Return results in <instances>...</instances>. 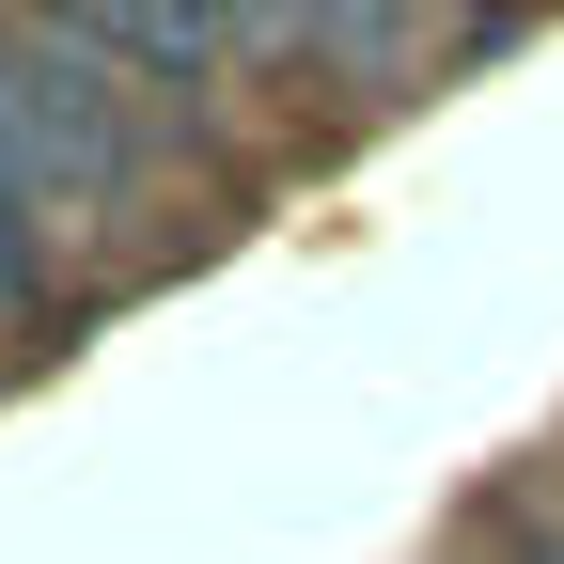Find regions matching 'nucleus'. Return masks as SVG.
Wrapping results in <instances>:
<instances>
[{"label":"nucleus","mask_w":564,"mask_h":564,"mask_svg":"<svg viewBox=\"0 0 564 564\" xmlns=\"http://www.w3.org/2000/svg\"><path fill=\"white\" fill-rule=\"evenodd\" d=\"M0 141H17L47 220L126 204V110H110V63L79 32H0Z\"/></svg>","instance_id":"f257e3e1"},{"label":"nucleus","mask_w":564,"mask_h":564,"mask_svg":"<svg viewBox=\"0 0 564 564\" xmlns=\"http://www.w3.org/2000/svg\"><path fill=\"white\" fill-rule=\"evenodd\" d=\"M95 63H141V79H204L220 47H251L267 17H173V0H110V17H63Z\"/></svg>","instance_id":"f03ea898"},{"label":"nucleus","mask_w":564,"mask_h":564,"mask_svg":"<svg viewBox=\"0 0 564 564\" xmlns=\"http://www.w3.org/2000/svg\"><path fill=\"white\" fill-rule=\"evenodd\" d=\"M32 251H47V204H32V173H17V141H0V299L32 282Z\"/></svg>","instance_id":"7ed1b4c3"}]
</instances>
